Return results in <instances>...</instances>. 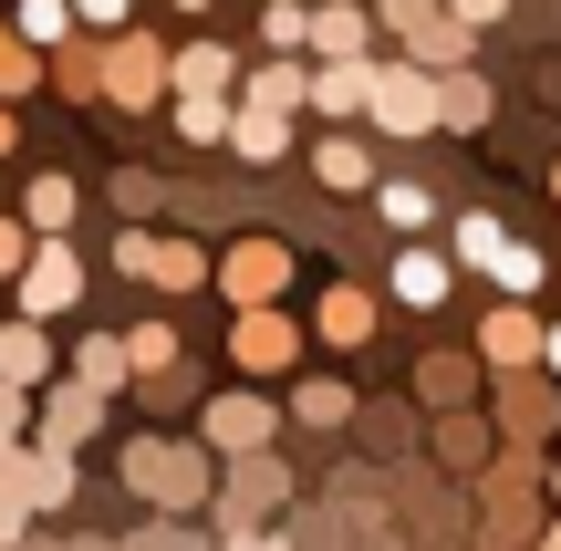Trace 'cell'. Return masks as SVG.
I'll return each mask as SVG.
<instances>
[{"label": "cell", "mask_w": 561, "mask_h": 551, "mask_svg": "<svg viewBox=\"0 0 561 551\" xmlns=\"http://www.w3.org/2000/svg\"><path fill=\"white\" fill-rule=\"evenodd\" d=\"M115 271H136V282H157V291H198L208 282V250L198 240H157V229H125Z\"/></svg>", "instance_id": "obj_5"}, {"label": "cell", "mask_w": 561, "mask_h": 551, "mask_svg": "<svg viewBox=\"0 0 561 551\" xmlns=\"http://www.w3.org/2000/svg\"><path fill=\"white\" fill-rule=\"evenodd\" d=\"M167 104H178L187 146H229V125H240V94H167Z\"/></svg>", "instance_id": "obj_26"}, {"label": "cell", "mask_w": 561, "mask_h": 551, "mask_svg": "<svg viewBox=\"0 0 561 551\" xmlns=\"http://www.w3.org/2000/svg\"><path fill=\"white\" fill-rule=\"evenodd\" d=\"M261 53H312V11L301 0H261Z\"/></svg>", "instance_id": "obj_34"}, {"label": "cell", "mask_w": 561, "mask_h": 551, "mask_svg": "<svg viewBox=\"0 0 561 551\" xmlns=\"http://www.w3.org/2000/svg\"><path fill=\"white\" fill-rule=\"evenodd\" d=\"M551 198H561V167H551Z\"/></svg>", "instance_id": "obj_51"}, {"label": "cell", "mask_w": 561, "mask_h": 551, "mask_svg": "<svg viewBox=\"0 0 561 551\" xmlns=\"http://www.w3.org/2000/svg\"><path fill=\"white\" fill-rule=\"evenodd\" d=\"M0 375H11V386H53V344H42V323L32 312H11V323H0Z\"/></svg>", "instance_id": "obj_17"}, {"label": "cell", "mask_w": 561, "mask_h": 551, "mask_svg": "<svg viewBox=\"0 0 561 551\" xmlns=\"http://www.w3.org/2000/svg\"><path fill=\"white\" fill-rule=\"evenodd\" d=\"M240 104H280V115H301V104H312V62H301V53H271L261 73L240 83Z\"/></svg>", "instance_id": "obj_19"}, {"label": "cell", "mask_w": 561, "mask_h": 551, "mask_svg": "<svg viewBox=\"0 0 561 551\" xmlns=\"http://www.w3.org/2000/svg\"><path fill=\"white\" fill-rule=\"evenodd\" d=\"M32 250H42V229L11 208V219H0V282H21V271H32Z\"/></svg>", "instance_id": "obj_38"}, {"label": "cell", "mask_w": 561, "mask_h": 551, "mask_svg": "<svg viewBox=\"0 0 561 551\" xmlns=\"http://www.w3.org/2000/svg\"><path fill=\"white\" fill-rule=\"evenodd\" d=\"M178 11H187V21H198V11H208V0H178Z\"/></svg>", "instance_id": "obj_49"}, {"label": "cell", "mask_w": 561, "mask_h": 551, "mask_svg": "<svg viewBox=\"0 0 561 551\" xmlns=\"http://www.w3.org/2000/svg\"><path fill=\"white\" fill-rule=\"evenodd\" d=\"M312 177H322V187H343V198H364V187H375V157H364V136H322V146H312Z\"/></svg>", "instance_id": "obj_24"}, {"label": "cell", "mask_w": 561, "mask_h": 551, "mask_svg": "<svg viewBox=\"0 0 561 551\" xmlns=\"http://www.w3.org/2000/svg\"><path fill=\"white\" fill-rule=\"evenodd\" d=\"M437 448H447V469H479V458H489V427H468V416H447V427H437Z\"/></svg>", "instance_id": "obj_40"}, {"label": "cell", "mask_w": 561, "mask_h": 551, "mask_svg": "<svg viewBox=\"0 0 561 551\" xmlns=\"http://www.w3.org/2000/svg\"><path fill=\"white\" fill-rule=\"evenodd\" d=\"M42 437H53V448H83V437L104 427V386H83V375H53V386H42V416H32Z\"/></svg>", "instance_id": "obj_9"}, {"label": "cell", "mask_w": 561, "mask_h": 551, "mask_svg": "<svg viewBox=\"0 0 561 551\" xmlns=\"http://www.w3.org/2000/svg\"><path fill=\"white\" fill-rule=\"evenodd\" d=\"M11 146H21V125H11V104H0V157H11Z\"/></svg>", "instance_id": "obj_47"}, {"label": "cell", "mask_w": 561, "mask_h": 551, "mask_svg": "<svg viewBox=\"0 0 561 551\" xmlns=\"http://www.w3.org/2000/svg\"><path fill=\"white\" fill-rule=\"evenodd\" d=\"M83 11V32H125V11H136V0H73Z\"/></svg>", "instance_id": "obj_42"}, {"label": "cell", "mask_w": 561, "mask_h": 551, "mask_svg": "<svg viewBox=\"0 0 561 551\" xmlns=\"http://www.w3.org/2000/svg\"><path fill=\"white\" fill-rule=\"evenodd\" d=\"M219 448H178V437H136V448L115 458L125 490L157 500V510H219V469H208Z\"/></svg>", "instance_id": "obj_1"}, {"label": "cell", "mask_w": 561, "mask_h": 551, "mask_svg": "<svg viewBox=\"0 0 561 551\" xmlns=\"http://www.w3.org/2000/svg\"><path fill=\"white\" fill-rule=\"evenodd\" d=\"M500 250H510V229H500V219H458V261L500 271Z\"/></svg>", "instance_id": "obj_39"}, {"label": "cell", "mask_w": 561, "mask_h": 551, "mask_svg": "<svg viewBox=\"0 0 561 551\" xmlns=\"http://www.w3.org/2000/svg\"><path fill=\"white\" fill-rule=\"evenodd\" d=\"M280 282H291V250H280V240H240V250H229V261H219V291H229V302H280Z\"/></svg>", "instance_id": "obj_10"}, {"label": "cell", "mask_w": 561, "mask_h": 551, "mask_svg": "<svg viewBox=\"0 0 561 551\" xmlns=\"http://www.w3.org/2000/svg\"><path fill=\"white\" fill-rule=\"evenodd\" d=\"M541 271H551L541 250H530V240H510V250H500V271H489V282H500V291H520V302H530V291H541Z\"/></svg>", "instance_id": "obj_36"}, {"label": "cell", "mask_w": 561, "mask_h": 551, "mask_svg": "<svg viewBox=\"0 0 561 551\" xmlns=\"http://www.w3.org/2000/svg\"><path fill=\"white\" fill-rule=\"evenodd\" d=\"M375 11H385V32L426 42V32H437V21H447V0H375Z\"/></svg>", "instance_id": "obj_37"}, {"label": "cell", "mask_w": 561, "mask_h": 551, "mask_svg": "<svg viewBox=\"0 0 561 551\" xmlns=\"http://www.w3.org/2000/svg\"><path fill=\"white\" fill-rule=\"evenodd\" d=\"M157 94H178V53L167 42H146V32H104V104H157Z\"/></svg>", "instance_id": "obj_2"}, {"label": "cell", "mask_w": 561, "mask_h": 551, "mask_svg": "<svg viewBox=\"0 0 561 551\" xmlns=\"http://www.w3.org/2000/svg\"><path fill=\"white\" fill-rule=\"evenodd\" d=\"M240 53H229V42H187L178 53V94H240Z\"/></svg>", "instance_id": "obj_21"}, {"label": "cell", "mask_w": 561, "mask_h": 551, "mask_svg": "<svg viewBox=\"0 0 561 551\" xmlns=\"http://www.w3.org/2000/svg\"><path fill=\"white\" fill-rule=\"evenodd\" d=\"M291 500V469H280L271 448H250V458H229V479H219V531L240 541V531H261V510H280Z\"/></svg>", "instance_id": "obj_4"}, {"label": "cell", "mask_w": 561, "mask_h": 551, "mask_svg": "<svg viewBox=\"0 0 561 551\" xmlns=\"http://www.w3.org/2000/svg\"><path fill=\"white\" fill-rule=\"evenodd\" d=\"M21 416H42L32 386H11V375H0V437H21Z\"/></svg>", "instance_id": "obj_41"}, {"label": "cell", "mask_w": 561, "mask_h": 551, "mask_svg": "<svg viewBox=\"0 0 561 551\" xmlns=\"http://www.w3.org/2000/svg\"><path fill=\"white\" fill-rule=\"evenodd\" d=\"M312 333L354 354L364 333H375V291H364V282H333V291H322V312H312Z\"/></svg>", "instance_id": "obj_15"}, {"label": "cell", "mask_w": 561, "mask_h": 551, "mask_svg": "<svg viewBox=\"0 0 561 551\" xmlns=\"http://www.w3.org/2000/svg\"><path fill=\"white\" fill-rule=\"evenodd\" d=\"M541 551H561V520H551V541H541Z\"/></svg>", "instance_id": "obj_50"}, {"label": "cell", "mask_w": 561, "mask_h": 551, "mask_svg": "<svg viewBox=\"0 0 561 551\" xmlns=\"http://www.w3.org/2000/svg\"><path fill=\"white\" fill-rule=\"evenodd\" d=\"M364 104H375V53H364V62H312V115L354 125Z\"/></svg>", "instance_id": "obj_12"}, {"label": "cell", "mask_w": 561, "mask_h": 551, "mask_svg": "<svg viewBox=\"0 0 561 551\" xmlns=\"http://www.w3.org/2000/svg\"><path fill=\"white\" fill-rule=\"evenodd\" d=\"M73 375H83V386H104V395H125V386H136V344H125V333H83V344H73Z\"/></svg>", "instance_id": "obj_22"}, {"label": "cell", "mask_w": 561, "mask_h": 551, "mask_svg": "<svg viewBox=\"0 0 561 551\" xmlns=\"http://www.w3.org/2000/svg\"><path fill=\"white\" fill-rule=\"evenodd\" d=\"M551 490H561V458H551Z\"/></svg>", "instance_id": "obj_52"}, {"label": "cell", "mask_w": 561, "mask_h": 551, "mask_svg": "<svg viewBox=\"0 0 561 551\" xmlns=\"http://www.w3.org/2000/svg\"><path fill=\"white\" fill-rule=\"evenodd\" d=\"M479 354H489V365H500V375H530V365H541V354H551V323H541V312L520 302V291H510V302H500V312H489V323H479Z\"/></svg>", "instance_id": "obj_7"}, {"label": "cell", "mask_w": 561, "mask_h": 551, "mask_svg": "<svg viewBox=\"0 0 561 551\" xmlns=\"http://www.w3.org/2000/svg\"><path fill=\"white\" fill-rule=\"evenodd\" d=\"M468 42H479V21H458V0H447V21H437L426 42H405V53H416L426 73H458V62H468Z\"/></svg>", "instance_id": "obj_30"}, {"label": "cell", "mask_w": 561, "mask_h": 551, "mask_svg": "<svg viewBox=\"0 0 561 551\" xmlns=\"http://www.w3.org/2000/svg\"><path fill=\"white\" fill-rule=\"evenodd\" d=\"M21 458H32V448H21V437H0V490L21 479Z\"/></svg>", "instance_id": "obj_44"}, {"label": "cell", "mask_w": 561, "mask_h": 551, "mask_svg": "<svg viewBox=\"0 0 561 551\" xmlns=\"http://www.w3.org/2000/svg\"><path fill=\"white\" fill-rule=\"evenodd\" d=\"M73 21H83L73 0H21V32H32L42 53H62V42H73Z\"/></svg>", "instance_id": "obj_35"}, {"label": "cell", "mask_w": 561, "mask_h": 551, "mask_svg": "<svg viewBox=\"0 0 561 551\" xmlns=\"http://www.w3.org/2000/svg\"><path fill=\"white\" fill-rule=\"evenodd\" d=\"M32 510H62L73 500V448H53V437H32V458H21V479H11Z\"/></svg>", "instance_id": "obj_14"}, {"label": "cell", "mask_w": 561, "mask_h": 551, "mask_svg": "<svg viewBox=\"0 0 561 551\" xmlns=\"http://www.w3.org/2000/svg\"><path fill=\"white\" fill-rule=\"evenodd\" d=\"M229 146H240L250 167H280V157H291V115H280V104H240V125H229Z\"/></svg>", "instance_id": "obj_23"}, {"label": "cell", "mask_w": 561, "mask_h": 551, "mask_svg": "<svg viewBox=\"0 0 561 551\" xmlns=\"http://www.w3.org/2000/svg\"><path fill=\"white\" fill-rule=\"evenodd\" d=\"M21 510H32V500H21V490H0V551L21 541Z\"/></svg>", "instance_id": "obj_43"}, {"label": "cell", "mask_w": 561, "mask_h": 551, "mask_svg": "<svg viewBox=\"0 0 561 551\" xmlns=\"http://www.w3.org/2000/svg\"><path fill=\"white\" fill-rule=\"evenodd\" d=\"M500 437H510V448H541V437H551V386L510 375V386H500Z\"/></svg>", "instance_id": "obj_18"}, {"label": "cell", "mask_w": 561, "mask_h": 551, "mask_svg": "<svg viewBox=\"0 0 561 551\" xmlns=\"http://www.w3.org/2000/svg\"><path fill=\"white\" fill-rule=\"evenodd\" d=\"M229 354H240V375H291L301 365V323L280 302H250L240 323H229Z\"/></svg>", "instance_id": "obj_6"}, {"label": "cell", "mask_w": 561, "mask_h": 551, "mask_svg": "<svg viewBox=\"0 0 561 551\" xmlns=\"http://www.w3.org/2000/svg\"><path fill=\"white\" fill-rule=\"evenodd\" d=\"M437 125H447V136H479V125H489V83L468 73V62L437 73Z\"/></svg>", "instance_id": "obj_25"}, {"label": "cell", "mask_w": 561, "mask_h": 551, "mask_svg": "<svg viewBox=\"0 0 561 551\" xmlns=\"http://www.w3.org/2000/svg\"><path fill=\"white\" fill-rule=\"evenodd\" d=\"M73 177H32V187H21V219H32L42 229V240H62V229H73Z\"/></svg>", "instance_id": "obj_29"}, {"label": "cell", "mask_w": 561, "mask_h": 551, "mask_svg": "<svg viewBox=\"0 0 561 551\" xmlns=\"http://www.w3.org/2000/svg\"><path fill=\"white\" fill-rule=\"evenodd\" d=\"M541 365H551V375H561V323H551V354H541Z\"/></svg>", "instance_id": "obj_48"}, {"label": "cell", "mask_w": 561, "mask_h": 551, "mask_svg": "<svg viewBox=\"0 0 561 551\" xmlns=\"http://www.w3.org/2000/svg\"><path fill=\"white\" fill-rule=\"evenodd\" d=\"M291 416H301V427H343V416H354V386L312 375V386H291Z\"/></svg>", "instance_id": "obj_33"}, {"label": "cell", "mask_w": 561, "mask_h": 551, "mask_svg": "<svg viewBox=\"0 0 561 551\" xmlns=\"http://www.w3.org/2000/svg\"><path fill=\"white\" fill-rule=\"evenodd\" d=\"M375 21H385V11L322 0V11H312V53H322V62H364V53H375Z\"/></svg>", "instance_id": "obj_13"}, {"label": "cell", "mask_w": 561, "mask_h": 551, "mask_svg": "<svg viewBox=\"0 0 561 551\" xmlns=\"http://www.w3.org/2000/svg\"><path fill=\"white\" fill-rule=\"evenodd\" d=\"M364 115H375L385 136H437V73H426L416 53L375 62V104H364Z\"/></svg>", "instance_id": "obj_3"}, {"label": "cell", "mask_w": 561, "mask_h": 551, "mask_svg": "<svg viewBox=\"0 0 561 551\" xmlns=\"http://www.w3.org/2000/svg\"><path fill=\"white\" fill-rule=\"evenodd\" d=\"M125 344H136V375H146V386H178V323H136Z\"/></svg>", "instance_id": "obj_31"}, {"label": "cell", "mask_w": 561, "mask_h": 551, "mask_svg": "<svg viewBox=\"0 0 561 551\" xmlns=\"http://www.w3.org/2000/svg\"><path fill=\"white\" fill-rule=\"evenodd\" d=\"M73 302H83V261H73V240H42L32 271H21V312H32V323H53V312H73Z\"/></svg>", "instance_id": "obj_8"}, {"label": "cell", "mask_w": 561, "mask_h": 551, "mask_svg": "<svg viewBox=\"0 0 561 551\" xmlns=\"http://www.w3.org/2000/svg\"><path fill=\"white\" fill-rule=\"evenodd\" d=\"M53 83H62L73 104H104V32H94V42H62V53H53Z\"/></svg>", "instance_id": "obj_28"}, {"label": "cell", "mask_w": 561, "mask_h": 551, "mask_svg": "<svg viewBox=\"0 0 561 551\" xmlns=\"http://www.w3.org/2000/svg\"><path fill=\"white\" fill-rule=\"evenodd\" d=\"M375 208H385V229H405V240H416V229L437 219V198H426L416 177H385V187H375Z\"/></svg>", "instance_id": "obj_32"}, {"label": "cell", "mask_w": 561, "mask_h": 551, "mask_svg": "<svg viewBox=\"0 0 561 551\" xmlns=\"http://www.w3.org/2000/svg\"><path fill=\"white\" fill-rule=\"evenodd\" d=\"M447 291H458V271H447L437 250H405V261H396V302H416V312H437Z\"/></svg>", "instance_id": "obj_27"}, {"label": "cell", "mask_w": 561, "mask_h": 551, "mask_svg": "<svg viewBox=\"0 0 561 551\" xmlns=\"http://www.w3.org/2000/svg\"><path fill=\"white\" fill-rule=\"evenodd\" d=\"M229 551H291V541H271V531H240V541H229Z\"/></svg>", "instance_id": "obj_46"}, {"label": "cell", "mask_w": 561, "mask_h": 551, "mask_svg": "<svg viewBox=\"0 0 561 551\" xmlns=\"http://www.w3.org/2000/svg\"><path fill=\"white\" fill-rule=\"evenodd\" d=\"M208 448H219V458H250V448H271V395L229 386L219 406H208Z\"/></svg>", "instance_id": "obj_11"}, {"label": "cell", "mask_w": 561, "mask_h": 551, "mask_svg": "<svg viewBox=\"0 0 561 551\" xmlns=\"http://www.w3.org/2000/svg\"><path fill=\"white\" fill-rule=\"evenodd\" d=\"M32 83H53V53H42L21 21H0V104H21Z\"/></svg>", "instance_id": "obj_20"}, {"label": "cell", "mask_w": 561, "mask_h": 551, "mask_svg": "<svg viewBox=\"0 0 561 551\" xmlns=\"http://www.w3.org/2000/svg\"><path fill=\"white\" fill-rule=\"evenodd\" d=\"M479 365H489V354H426V365H416V395L437 416H458L468 395H479Z\"/></svg>", "instance_id": "obj_16"}, {"label": "cell", "mask_w": 561, "mask_h": 551, "mask_svg": "<svg viewBox=\"0 0 561 551\" xmlns=\"http://www.w3.org/2000/svg\"><path fill=\"white\" fill-rule=\"evenodd\" d=\"M510 11V0H458V21H500Z\"/></svg>", "instance_id": "obj_45"}]
</instances>
